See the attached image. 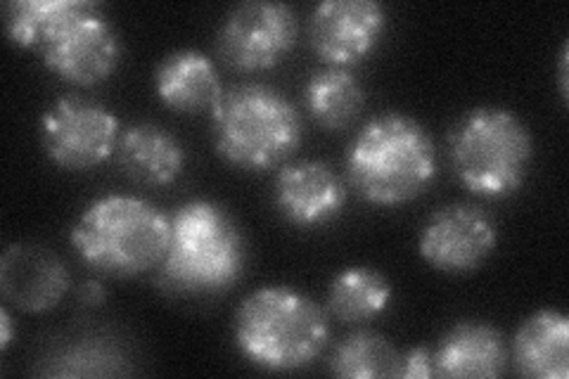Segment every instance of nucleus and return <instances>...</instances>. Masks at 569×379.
<instances>
[{"instance_id": "nucleus-1", "label": "nucleus", "mask_w": 569, "mask_h": 379, "mask_svg": "<svg viewBox=\"0 0 569 379\" xmlns=\"http://www.w3.org/2000/svg\"><path fill=\"white\" fill-rule=\"evenodd\" d=\"M347 173L356 192L370 205L413 202L437 176L435 142L413 117L380 114L363 123L349 146Z\"/></svg>"}, {"instance_id": "nucleus-2", "label": "nucleus", "mask_w": 569, "mask_h": 379, "mask_svg": "<svg viewBox=\"0 0 569 379\" xmlns=\"http://www.w3.org/2000/svg\"><path fill=\"white\" fill-rule=\"evenodd\" d=\"M77 255L104 276L133 278L167 257L171 219L136 195H102L71 226Z\"/></svg>"}, {"instance_id": "nucleus-3", "label": "nucleus", "mask_w": 569, "mask_h": 379, "mask_svg": "<svg viewBox=\"0 0 569 379\" xmlns=\"http://www.w3.org/2000/svg\"><path fill=\"white\" fill-rule=\"evenodd\" d=\"M211 129L219 157L244 171L284 164L305 136L297 107L278 88L257 81L223 88L211 107Z\"/></svg>"}, {"instance_id": "nucleus-4", "label": "nucleus", "mask_w": 569, "mask_h": 379, "mask_svg": "<svg viewBox=\"0 0 569 379\" xmlns=\"http://www.w3.org/2000/svg\"><path fill=\"white\" fill-rule=\"evenodd\" d=\"M233 335L252 366L295 372L311 366L326 349L330 325L311 297L292 287H261L238 306Z\"/></svg>"}, {"instance_id": "nucleus-5", "label": "nucleus", "mask_w": 569, "mask_h": 379, "mask_svg": "<svg viewBox=\"0 0 569 379\" xmlns=\"http://www.w3.org/2000/svg\"><path fill=\"white\" fill-rule=\"evenodd\" d=\"M244 270V240L221 205L192 200L171 216V240L159 263V282L173 295H219Z\"/></svg>"}, {"instance_id": "nucleus-6", "label": "nucleus", "mask_w": 569, "mask_h": 379, "mask_svg": "<svg viewBox=\"0 0 569 379\" xmlns=\"http://www.w3.org/2000/svg\"><path fill=\"white\" fill-rule=\"evenodd\" d=\"M449 154L458 180L472 195L503 200L525 183L533 142L522 119L503 107H477L449 133Z\"/></svg>"}, {"instance_id": "nucleus-7", "label": "nucleus", "mask_w": 569, "mask_h": 379, "mask_svg": "<svg viewBox=\"0 0 569 379\" xmlns=\"http://www.w3.org/2000/svg\"><path fill=\"white\" fill-rule=\"evenodd\" d=\"M121 126L112 110L83 96H62L41 114V142L52 164L67 171L102 167L117 152Z\"/></svg>"}, {"instance_id": "nucleus-8", "label": "nucleus", "mask_w": 569, "mask_h": 379, "mask_svg": "<svg viewBox=\"0 0 569 379\" xmlns=\"http://www.w3.org/2000/svg\"><path fill=\"white\" fill-rule=\"evenodd\" d=\"M43 64L62 81L91 88L114 74L121 60V39L100 3H88L52 31L39 48Z\"/></svg>"}, {"instance_id": "nucleus-9", "label": "nucleus", "mask_w": 569, "mask_h": 379, "mask_svg": "<svg viewBox=\"0 0 569 379\" xmlns=\"http://www.w3.org/2000/svg\"><path fill=\"white\" fill-rule=\"evenodd\" d=\"M299 41L297 12L288 3L247 0L223 20L217 46L223 62L254 74L280 64Z\"/></svg>"}, {"instance_id": "nucleus-10", "label": "nucleus", "mask_w": 569, "mask_h": 379, "mask_svg": "<svg viewBox=\"0 0 569 379\" xmlns=\"http://www.w3.org/2000/svg\"><path fill=\"white\" fill-rule=\"evenodd\" d=\"M498 228L475 205H449L435 211L420 230V257L441 273H472L496 249Z\"/></svg>"}, {"instance_id": "nucleus-11", "label": "nucleus", "mask_w": 569, "mask_h": 379, "mask_svg": "<svg viewBox=\"0 0 569 379\" xmlns=\"http://www.w3.org/2000/svg\"><path fill=\"white\" fill-rule=\"evenodd\" d=\"M387 12L376 0H326L309 20V41L328 67L349 69L378 48Z\"/></svg>"}, {"instance_id": "nucleus-12", "label": "nucleus", "mask_w": 569, "mask_h": 379, "mask_svg": "<svg viewBox=\"0 0 569 379\" xmlns=\"http://www.w3.org/2000/svg\"><path fill=\"white\" fill-rule=\"evenodd\" d=\"M273 200L288 223L297 228H320L345 211L347 186L328 161L301 159L280 167Z\"/></svg>"}, {"instance_id": "nucleus-13", "label": "nucleus", "mask_w": 569, "mask_h": 379, "mask_svg": "<svg viewBox=\"0 0 569 379\" xmlns=\"http://www.w3.org/2000/svg\"><path fill=\"white\" fill-rule=\"evenodd\" d=\"M69 270L58 255L39 245H10L0 259V290L27 313H46L69 292Z\"/></svg>"}, {"instance_id": "nucleus-14", "label": "nucleus", "mask_w": 569, "mask_h": 379, "mask_svg": "<svg viewBox=\"0 0 569 379\" xmlns=\"http://www.w3.org/2000/svg\"><path fill=\"white\" fill-rule=\"evenodd\" d=\"M154 90L169 110L194 114L219 102L223 86L217 64L204 52L183 48L173 50L154 71Z\"/></svg>"}, {"instance_id": "nucleus-15", "label": "nucleus", "mask_w": 569, "mask_h": 379, "mask_svg": "<svg viewBox=\"0 0 569 379\" xmlns=\"http://www.w3.org/2000/svg\"><path fill=\"white\" fill-rule=\"evenodd\" d=\"M119 164L140 186L164 188L176 183L186 169V148L159 123H133L121 131Z\"/></svg>"}, {"instance_id": "nucleus-16", "label": "nucleus", "mask_w": 569, "mask_h": 379, "mask_svg": "<svg viewBox=\"0 0 569 379\" xmlns=\"http://www.w3.org/2000/svg\"><path fill=\"white\" fill-rule=\"evenodd\" d=\"M432 356L439 377H501L510 358L503 335L487 322H458Z\"/></svg>"}, {"instance_id": "nucleus-17", "label": "nucleus", "mask_w": 569, "mask_h": 379, "mask_svg": "<svg viewBox=\"0 0 569 379\" xmlns=\"http://www.w3.org/2000/svg\"><path fill=\"white\" fill-rule=\"evenodd\" d=\"M512 360L520 375L533 379H567L569 320L560 311L529 316L512 339Z\"/></svg>"}, {"instance_id": "nucleus-18", "label": "nucleus", "mask_w": 569, "mask_h": 379, "mask_svg": "<svg viewBox=\"0 0 569 379\" xmlns=\"http://www.w3.org/2000/svg\"><path fill=\"white\" fill-rule=\"evenodd\" d=\"M307 114L328 131L351 126L366 107V88L349 69L323 67L305 86Z\"/></svg>"}, {"instance_id": "nucleus-19", "label": "nucleus", "mask_w": 569, "mask_h": 379, "mask_svg": "<svg viewBox=\"0 0 569 379\" xmlns=\"http://www.w3.org/2000/svg\"><path fill=\"white\" fill-rule=\"evenodd\" d=\"M391 285L376 268L353 266L342 270L330 285L328 309L342 322H366L387 311Z\"/></svg>"}, {"instance_id": "nucleus-20", "label": "nucleus", "mask_w": 569, "mask_h": 379, "mask_svg": "<svg viewBox=\"0 0 569 379\" xmlns=\"http://www.w3.org/2000/svg\"><path fill=\"white\" fill-rule=\"evenodd\" d=\"M88 0H12L6 6L8 39L24 50H39L48 36Z\"/></svg>"}, {"instance_id": "nucleus-21", "label": "nucleus", "mask_w": 569, "mask_h": 379, "mask_svg": "<svg viewBox=\"0 0 569 379\" xmlns=\"http://www.w3.org/2000/svg\"><path fill=\"white\" fill-rule=\"evenodd\" d=\"M399 351L391 341L378 332L359 330L349 335L330 356V370L337 377L376 379L395 377Z\"/></svg>"}, {"instance_id": "nucleus-22", "label": "nucleus", "mask_w": 569, "mask_h": 379, "mask_svg": "<svg viewBox=\"0 0 569 379\" xmlns=\"http://www.w3.org/2000/svg\"><path fill=\"white\" fill-rule=\"evenodd\" d=\"M48 375L60 377H102L121 372L117 353L102 345H74L50 360Z\"/></svg>"}, {"instance_id": "nucleus-23", "label": "nucleus", "mask_w": 569, "mask_h": 379, "mask_svg": "<svg viewBox=\"0 0 569 379\" xmlns=\"http://www.w3.org/2000/svg\"><path fill=\"white\" fill-rule=\"evenodd\" d=\"M435 375H437V368H435L432 351L416 347V349H408L406 353H399L395 377L425 379V377H435Z\"/></svg>"}, {"instance_id": "nucleus-24", "label": "nucleus", "mask_w": 569, "mask_h": 379, "mask_svg": "<svg viewBox=\"0 0 569 379\" xmlns=\"http://www.w3.org/2000/svg\"><path fill=\"white\" fill-rule=\"evenodd\" d=\"M104 297H107V292H104V287L98 280H86L79 287V299L86 306H100L104 301Z\"/></svg>"}, {"instance_id": "nucleus-25", "label": "nucleus", "mask_w": 569, "mask_h": 379, "mask_svg": "<svg viewBox=\"0 0 569 379\" xmlns=\"http://www.w3.org/2000/svg\"><path fill=\"white\" fill-rule=\"evenodd\" d=\"M12 337H14V328H12V318L8 313V309L3 306L0 309V349L8 351L12 345Z\"/></svg>"}, {"instance_id": "nucleus-26", "label": "nucleus", "mask_w": 569, "mask_h": 379, "mask_svg": "<svg viewBox=\"0 0 569 379\" xmlns=\"http://www.w3.org/2000/svg\"><path fill=\"white\" fill-rule=\"evenodd\" d=\"M567 60H569V48L567 43L562 46V56H560V69H558V81H560V96L567 100Z\"/></svg>"}]
</instances>
